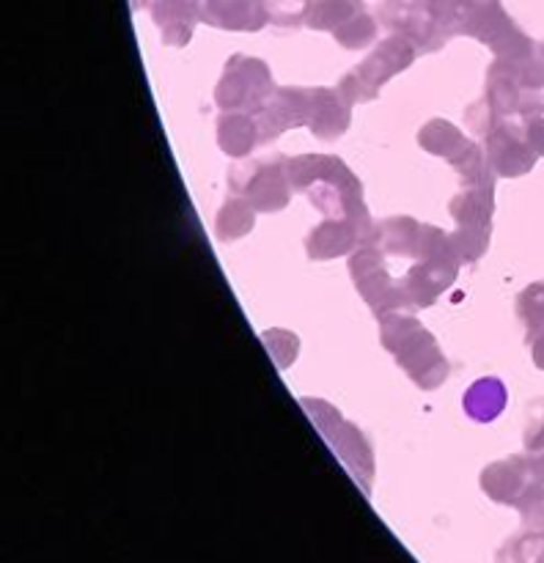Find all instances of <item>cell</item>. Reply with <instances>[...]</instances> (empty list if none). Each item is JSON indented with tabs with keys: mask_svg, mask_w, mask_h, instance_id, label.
Here are the masks:
<instances>
[{
	"mask_svg": "<svg viewBox=\"0 0 544 563\" xmlns=\"http://www.w3.org/2000/svg\"><path fill=\"white\" fill-rule=\"evenodd\" d=\"M218 141L231 157H245L256 143H262V132L253 115H223L218 121Z\"/></svg>",
	"mask_w": 544,
	"mask_h": 563,
	"instance_id": "obj_7",
	"label": "cell"
},
{
	"mask_svg": "<svg viewBox=\"0 0 544 563\" xmlns=\"http://www.w3.org/2000/svg\"><path fill=\"white\" fill-rule=\"evenodd\" d=\"M360 236H371V225H363L352 218H333L311 231L308 253L313 258H333L349 251Z\"/></svg>",
	"mask_w": 544,
	"mask_h": 563,
	"instance_id": "obj_6",
	"label": "cell"
},
{
	"mask_svg": "<svg viewBox=\"0 0 544 563\" xmlns=\"http://www.w3.org/2000/svg\"><path fill=\"white\" fill-rule=\"evenodd\" d=\"M273 91L275 88L269 82L267 66L253 58H231L214 97L223 110H256L267 102Z\"/></svg>",
	"mask_w": 544,
	"mask_h": 563,
	"instance_id": "obj_3",
	"label": "cell"
},
{
	"mask_svg": "<svg viewBox=\"0 0 544 563\" xmlns=\"http://www.w3.org/2000/svg\"><path fill=\"white\" fill-rule=\"evenodd\" d=\"M382 344L423 390H432L448 377V363L437 350V341L415 319L382 317Z\"/></svg>",
	"mask_w": 544,
	"mask_h": 563,
	"instance_id": "obj_1",
	"label": "cell"
},
{
	"mask_svg": "<svg viewBox=\"0 0 544 563\" xmlns=\"http://www.w3.org/2000/svg\"><path fill=\"white\" fill-rule=\"evenodd\" d=\"M418 141H421V146L426 148V152L440 154V157L451 159V163H456V159L473 146L470 141L462 137V132L456 130L454 124H448V121L443 119L429 121V124L421 130V135H418Z\"/></svg>",
	"mask_w": 544,
	"mask_h": 563,
	"instance_id": "obj_8",
	"label": "cell"
},
{
	"mask_svg": "<svg viewBox=\"0 0 544 563\" xmlns=\"http://www.w3.org/2000/svg\"><path fill=\"white\" fill-rule=\"evenodd\" d=\"M484 388H487V383H476L470 388V394L478 396V407H473L470 416L478 418V421H489V418H495L506 407V388H503V385H500V383L495 385L492 394H489V390H484Z\"/></svg>",
	"mask_w": 544,
	"mask_h": 563,
	"instance_id": "obj_10",
	"label": "cell"
},
{
	"mask_svg": "<svg viewBox=\"0 0 544 563\" xmlns=\"http://www.w3.org/2000/svg\"><path fill=\"white\" fill-rule=\"evenodd\" d=\"M231 187L245 192L253 207L262 212H275L289 203L286 170L278 163H253L247 168H236L231 174Z\"/></svg>",
	"mask_w": 544,
	"mask_h": 563,
	"instance_id": "obj_4",
	"label": "cell"
},
{
	"mask_svg": "<svg viewBox=\"0 0 544 563\" xmlns=\"http://www.w3.org/2000/svg\"><path fill=\"white\" fill-rule=\"evenodd\" d=\"M410 60H412V49L407 47L404 42H399V38H390V42H385L371 58L363 60L352 75H346L344 80H341L338 91L344 93L349 102H355V99L377 97L379 88H382L390 77L399 75L401 69H407Z\"/></svg>",
	"mask_w": 544,
	"mask_h": 563,
	"instance_id": "obj_2",
	"label": "cell"
},
{
	"mask_svg": "<svg viewBox=\"0 0 544 563\" xmlns=\"http://www.w3.org/2000/svg\"><path fill=\"white\" fill-rule=\"evenodd\" d=\"M349 99L341 91L327 88H311V110H308V124L313 135L322 141H333L349 126Z\"/></svg>",
	"mask_w": 544,
	"mask_h": 563,
	"instance_id": "obj_5",
	"label": "cell"
},
{
	"mask_svg": "<svg viewBox=\"0 0 544 563\" xmlns=\"http://www.w3.org/2000/svg\"><path fill=\"white\" fill-rule=\"evenodd\" d=\"M251 225H253V212L245 201L231 198V201L223 203V209H220L218 214L220 240L229 242V240H236V236H245L247 231H251Z\"/></svg>",
	"mask_w": 544,
	"mask_h": 563,
	"instance_id": "obj_9",
	"label": "cell"
}]
</instances>
